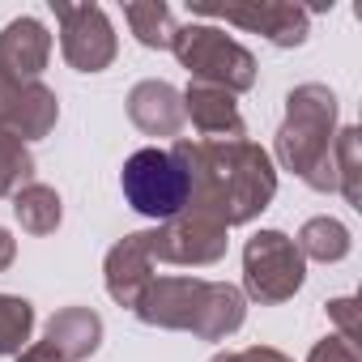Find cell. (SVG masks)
<instances>
[{"label":"cell","mask_w":362,"mask_h":362,"mask_svg":"<svg viewBox=\"0 0 362 362\" xmlns=\"http://www.w3.org/2000/svg\"><path fill=\"white\" fill-rule=\"evenodd\" d=\"M43 345L60 358V362H81L103 345V320L90 307H64L47 320Z\"/></svg>","instance_id":"cell-15"},{"label":"cell","mask_w":362,"mask_h":362,"mask_svg":"<svg viewBox=\"0 0 362 362\" xmlns=\"http://www.w3.org/2000/svg\"><path fill=\"white\" fill-rule=\"evenodd\" d=\"M184 119H192L205 141H243V136H247L243 115H239V107H235V94H226V90H218V86L192 81V86L184 90Z\"/></svg>","instance_id":"cell-13"},{"label":"cell","mask_w":362,"mask_h":362,"mask_svg":"<svg viewBox=\"0 0 362 362\" xmlns=\"http://www.w3.org/2000/svg\"><path fill=\"white\" fill-rule=\"evenodd\" d=\"M197 18H222L226 26L264 35L273 47H303L311 35V9L303 5H286V0H264V5H230V9H209V5H192Z\"/></svg>","instance_id":"cell-9"},{"label":"cell","mask_w":362,"mask_h":362,"mask_svg":"<svg viewBox=\"0 0 362 362\" xmlns=\"http://www.w3.org/2000/svg\"><path fill=\"white\" fill-rule=\"evenodd\" d=\"M13 256H18V239H13L5 226H0V273H5V269L13 264Z\"/></svg>","instance_id":"cell-25"},{"label":"cell","mask_w":362,"mask_h":362,"mask_svg":"<svg viewBox=\"0 0 362 362\" xmlns=\"http://www.w3.org/2000/svg\"><path fill=\"white\" fill-rule=\"evenodd\" d=\"M52 13L60 22V52L77 73L111 69L119 43H115L111 18L103 13V5H64V0H52Z\"/></svg>","instance_id":"cell-7"},{"label":"cell","mask_w":362,"mask_h":362,"mask_svg":"<svg viewBox=\"0 0 362 362\" xmlns=\"http://www.w3.org/2000/svg\"><path fill=\"white\" fill-rule=\"evenodd\" d=\"M141 324L192 332L201 341H226L247 320V298L230 281H205V277H153L132 307Z\"/></svg>","instance_id":"cell-2"},{"label":"cell","mask_w":362,"mask_h":362,"mask_svg":"<svg viewBox=\"0 0 362 362\" xmlns=\"http://www.w3.org/2000/svg\"><path fill=\"white\" fill-rule=\"evenodd\" d=\"M226 226H218L214 218L205 214H175L170 222L153 226L149 230V252H153V264L166 260V264H188V269H205V264H218L226 256Z\"/></svg>","instance_id":"cell-8"},{"label":"cell","mask_w":362,"mask_h":362,"mask_svg":"<svg viewBox=\"0 0 362 362\" xmlns=\"http://www.w3.org/2000/svg\"><path fill=\"white\" fill-rule=\"evenodd\" d=\"M294 247L303 252V260L337 264V260H345V256H349L354 239H349L345 222H337V218H311V222H303V230H298Z\"/></svg>","instance_id":"cell-16"},{"label":"cell","mask_w":362,"mask_h":362,"mask_svg":"<svg viewBox=\"0 0 362 362\" xmlns=\"http://www.w3.org/2000/svg\"><path fill=\"white\" fill-rule=\"evenodd\" d=\"M307 362H362V358H358V345H349L341 337H324V341L311 345Z\"/></svg>","instance_id":"cell-23"},{"label":"cell","mask_w":362,"mask_h":362,"mask_svg":"<svg viewBox=\"0 0 362 362\" xmlns=\"http://www.w3.org/2000/svg\"><path fill=\"white\" fill-rule=\"evenodd\" d=\"M332 170H337V192L345 197V205L362 209V132L358 128H341L332 136Z\"/></svg>","instance_id":"cell-17"},{"label":"cell","mask_w":362,"mask_h":362,"mask_svg":"<svg viewBox=\"0 0 362 362\" xmlns=\"http://www.w3.org/2000/svg\"><path fill=\"white\" fill-rule=\"evenodd\" d=\"M170 52L192 73V81H201V86H218L226 94H243V90L256 86V56L209 22L175 26Z\"/></svg>","instance_id":"cell-4"},{"label":"cell","mask_w":362,"mask_h":362,"mask_svg":"<svg viewBox=\"0 0 362 362\" xmlns=\"http://www.w3.org/2000/svg\"><path fill=\"white\" fill-rule=\"evenodd\" d=\"M60 119V98L43 81H13L0 73V132L26 141H43Z\"/></svg>","instance_id":"cell-10"},{"label":"cell","mask_w":362,"mask_h":362,"mask_svg":"<svg viewBox=\"0 0 362 362\" xmlns=\"http://www.w3.org/2000/svg\"><path fill=\"white\" fill-rule=\"evenodd\" d=\"M103 277H107V294L119 303V307H136L145 286L153 281V252H149V230H136V235H124L107 260H103Z\"/></svg>","instance_id":"cell-11"},{"label":"cell","mask_w":362,"mask_h":362,"mask_svg":"<svg viewBox=\"0 0 362 362\" xmlns=\"http://www.w3.org/2000/svg\"><path fill=\"white\" fill-rule=\"evenodd\" d=\"M209 362H290L281 349L273 345H247V349H226V354H214Z\"/></svg>","instance_id":"cell-24"},{"label":"cell","mask_w":362,"mask_h":362,"mask_svg":"<svg viewBox=\"0 0 362 362\" xmlns=\"http://www.w3.org/2000/svg\"><path fill=\"white\" fill-rule=\"evenodd\" d=\"M128 119L145 136H175L184 128V94L170 81H136L128 90Z\"/></svg>","instance_id":"cell-14"},{"label":"cell","mask_w":362,"mask_h":362,"mask_svg":"<svg viewBox=\"0 0 362 362\" xmlns=\"http://www.w3.org/2000/svg\"><path fill=\"white\" fill-rule=\"evenodd\" d=\"M307 277V260L294 247V239L286 230H260L247 239L243 247V290L247 298L277 307L286 298H294L303 290Z\"/></svg>","instance_id":"cell-6"},{"label":"cell","mask_w":362,"mask_h":362,"mask_svg":"<svg viewBox=\"0 0 362 362\" xmlns=\"http://www.w3.org/2000/svg\"><path fill=\"white\" fill-rule=\"evenodd\" d=\"M52 60V35L39 18H13L0 30V73L13 81H39Z\"/></svg>","instance_id":"cell-12"},{"label":"cell","mask_w":362,"mask_h":362,"mask_svg":"<svg viewBox=\"0 0 362 362\" xmlns=\"http://www.w3.org/2000/svg\"><path fill=\"white\" fill-rule=\"evenodd\" d=\"M119 188L124 201L153 222H170L175 214L188 209V175L170 149H136L119 170Z\"/></svg>","instance_id":"cell-5"},{"label":"cell","mask_w":362,"mask_h":362,"mask_svg":"<svg viewBox=\"0 0 362 362\" xmlns=\"http://www.w3.org/2000/svg\"><path fill=\"white\" fill-rule=\"evenodd\" d=\"M26 184H35V153L18 136L0 132V197H18Z\"/></svg>","instance_id":"cell-21"},{"label":"cell","mask_w":362,"mask_h":362,"mask_svg":"<svg viewBox=\"0 0 362 362\" xmlns=\"http://www.w3.org/2000/svg\"><path fill=\"white\" fill-rule=\"evenodd\" d=\"M328 315H332V324L341 328V341L358 345V337H362V324H358V298H332V303H328Z\"/></svg>","instance_id":"cell-22"},{"label":"cell","mask_w":362,"mask_h":362,"mask_svg":"<svg viewBox=\"0 0 362 362\" xmlns=\"http://www.w3.org/2000/svg\"><path fill=\"white\" fill-rule=\"evenodd\" d=\"M13 214L22 222V230L30 235H52L64 218V205H60V192L47 188V184H26L18 197H13Z\"/></svg>","instance_id":"cell-18"},{"label":"cell","mask_w":362,"mask_h":362,"mask_svg":"<svg viewBox=\"0 0 362 362\" xmlns=\"http://www.w3.org/2000/svg\"><path fill=\"white\" fill-rule=\"evenodd\" d=\"M124 18L136 35L141 47H153V52H170L175 43V18L170 9L162 5V0H132V5H124Z\"/></svg>","instance_id":"cell-19"},{"label":"cell","mask_w":362,"mask_h":362,"mask_svg":"<svg viewBox=\"0 0 362 362\" xmlns=\"http://www.w3.org/2000/svg\"><path fill=\"white\" fill-rule=\"evenodd\" d=\"M175 162L188 175V209L218 226H247L277 197V166L256 141H175Z\"/></svg>","instance_id":"cell-1"},{"label":"cell","mask_w":362,"mask_h":362,"mask_svg":"<svg viewBox=\"0 0 362 362\" xmlns=\"http://www.w3.org/2000/svg\"><path fill=\"white\" fill-rule=\"evenodd\" d=\"M35 332V307L18 294H0V358L22 354Z\"/></svg>","instance_id":"cell-20"},{"label":"cell","mask_w":362,"mask_h":362,"mask_svg":"<svg viewBox=\"0 0 362 362\" xmlns=\"http://www.w3.org/2000/svg\"><path fill=\"white\" fill-rule=\"evenodd\" d=\"M332 136H337V94L320 81L294 86L286 94V119L277 128V162L294 170L307 188L337 192Z\"/></svg>","instance_id":"cell-3"}]
</instances>
